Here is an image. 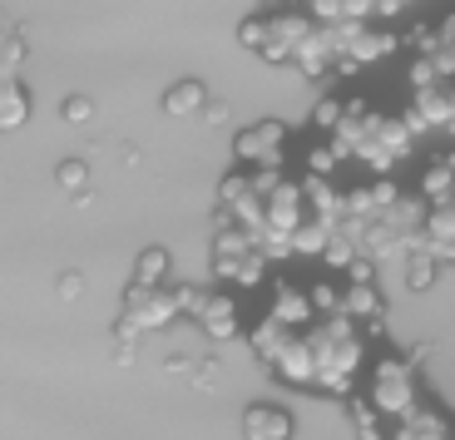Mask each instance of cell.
<instances>
[{
  "label": "cell",
  "mask_w": 455,
  "mask_h": 440,
  "mask_svg": "<svg viewBox=\"0 0 455 440\" xmlns=\"http://www.w3.org/2000/svg\"><path fill=\"white\" fill-rule=\"evenodd\" d=\"M366 396L387 420L406 416L411 406H421V372L411 356H376L371 376H366Z\"/></svg>",
  "instance_id": "obj_2"
},
{
  "label": "cell",
  "mask_w": 455,
  "mask_h": 440,
  "mask_svg": "<svg viewBox=\"0 0 455 440\" xmlns=\"http://www.w3.org/2000/svg\"><path fill=\"white\" fill-rule=\"evenodd\" d=\"M267 312L277 316V322H287V327H312L317 322V307H312V292L297 283H277L273 292V307Z\"/></svg>",
  "instance_id": "obj_11"
},
{
  "label": "cell",
  "mask_w": 455,
  "mask_h": 440,
  "mask_svg": "<svg viewBox=\"0 0 455 440\" xmlns=\"http://www.w3.org/2000/svg\"><path fill=\"white\" fill-rule=\"evenodd\" d=\"M273 376H283L287 386H302V391H312L317 386V362H312V341H307V327L292 337V347L277 356Z\"/></svg>",
  "instance_id": "obj_8"
},
{
  "label": "cell",
  "mask_w": 455,
  "mask_h": 440,
  "mask_svg": "<svg viewBox=\"0 0 455 440\" xmlns=\"http://www.w3.org/2000/svg\"><path fill=\"white\" fill-rule=\"evenodd\" d=\"M60 119H65V124H90V119H94V100H84V94H69V100L60 104Z\"/></svg>",
  "instance_id": "obj_25"
},
{
  "label": "cell",
  "mask_w": 455,
  "mask_h": 440,
  "mask_svg": "<svg viewBox=\"0 0 455 440\" xmlns=\"http://www.w3.org/2000/svg\"><path fill=\"white\" fill-rule=\"evenodd\" d=\"M204 104H208V84H204V79H179V84L164 94V114H169V119L204 114Z\"/></svg>",
  "instance_id": "obj_16"
},
{
  "label": "cell",
  "mask_w": 455,
  "mask_h": 440,
  "mask_svg": "<svg viewBox=\"0 0 455 440\" xmlns=\"http://www.w3.org/2000/svg\"><path fill=\"white\" fill-rule=\"evenodd\" d=\"M297 69L307 79H327L331 69H337V45H331V35H327V25H312V35L302 40V50H297V60H292Z\"/></svg>",
  "instance_id": "obj_10"
},
{
  "label": "cell",
  "mask_w": 455,
  "mask_h": 440,
  "mask_svg": "<svg viewBox=\"0 0 455 440\" xmlns=\"http://www.w3.org/2000/svg\"><path fill=\"white\" fill-rule=\"evenodd\" d=\"M445 134H455V84H451V129Z\"/></svg>",
  "instance_id": "obj_30"
},
{
  "label": "cell",
  "mask_w": 455,
  "mask_h": 440,
  "mask_svg": "<svg viewBox=\"0 0 455 440\" xmlns=\"http://www.w3.org/2000/svg\"><path fill=\"white\" fill-rule=\"evenodd\" d=\"M435 272H441V262H431L426 252H411L406 258V287L411 292H426V287L435 283Z\"/></svg>",
  "instance_id": "obj_22"
},
{
  "label": "cell",
  "mask_w": 455,
  "mask_h": 440,
  "mask_svg": "<svg viewBox=\"0 0 455 440\" xmlns=\"http://www.w3.org/2000/svg\"><path fill=\"white\" fill-rule=\"evenodd\" d=\"M15 35H20V30H15V25H11V15L0 11V55H5V45H11Z\"/></svg>",
  "instance_id": "obj_29"
},
{
  "label": "cell",
  "mask_w": 455,
  "mask_h": 440,
  "mask_svg": "<svg viewBox=\"0 0 455 440\" xmlns=\"http://www.w3.org/2000/svg\"><path fill=\"white\" fill-rule=\"evenodd\" d=\"M169 272H173V258H169V248H144L139 252V262H134V283L139 287H169Z\"/></svg>",
  "instance_id": "obj_17"
},
{
  "label": "cell",
  "mask_w": 455,
  "mask_h": 440,
  "mask_svg": "<svg viewBox=\"0 0 455 440\" xmlns=\"http://www.w3.org/2000/svg\"><path fill=\"white\" fill-rule=\"evenodd\" d=\"M30 119V90L20 75H0V134H15Z\"/></svg>",
  "instance_id": "obj_13"
},
{
  "label": "cell",
  "mask_w": 455,
  "mask_h": 440,
  "mask_svg": "<svg viewBox=\"0 0 455 440\" xmlns=\"http://www.w3.org/2000/svg\"><path fill=\"white\" fill-rule=\"evenodd\" d=\"M208 297H213V287H194V283H179L173 287V302H179V316H204V307H208Z\"/></svg>",
  "instance_id": "obj_21"
},
{
  "label": "cell",
  "mask_w": 455,
  "mask_h": 440,
  "mask_svg": "<svg viewBox=\"0 0 455 440\" xmlns=\"http://www.w3.org/2000/svg\"><path fill=\"white\" fill-rule=\"evenodd\" d=\"M347 411H352V426H356V436H362V440H387L391 436V420L371 406V396H366V391L347 396Z\"/></svg>",
  "instance_id": "obj_15"
},
{
  "label": "cell",
  "mask_w": 455,
  "mask_h": 440,
  "mask_svg": "<svg viewBox=\"0 0 455 440\" xmlns=\"http://www.w3.org/2000/svg\"><path fill=\"white\" fill-rule=\"evenodd\" d=\"M55 183H60V193H69L80 208L90 204V164H84V158H65L55 169Z\"/></svg>",
  "instance_id": "obj_18"
},
{
  "label": "cell",
  "mask_w": 455,
  "mask_h": 440,
  "mask_svg": "<svg viewBox=\"0 0 455 440\" xmlns=\"http://www.w3.org/2000/svg\"><path fill=\"white\" fill-rule=\"evenodd\" d=\"M312 11H297V5H287V11H273L267 15V40H262V55L267 65H287V60H297V50H302V40L312 35Z\"/></svg>",
  "instance_id": "obj_4"
},
{
  "label": "cell",
  "mask_w": 455,
  "mask_h": 440,
  "mask_svg": "<svg viewBox=\"0 0 455 440\" xmlns=\"http://www.w3.org/2000/svg\"><path fill=\"white\" fill-rule=\"evenodd\" d=\"M341 312L366 327V322H381V316H387V307H381L376 283H341Z\"/></svg>",
  "instance_id": "obj_14"
},
{
  "label": "cell",
  "mask_w": 455,
  "mask_h": 440,
  "mask_svg": "<svg viewBox=\"0 0 455 440\" xmlns=\"http://www.w3.org/2000/svg\"><path fill=\"white\" fill-rule=\"evenodd\" d=\"M341 109H347V100H337V94H327V100L317 104V114H312V124H317L322 134H331V129H337V119H341Z\"/></svg>",
  "instance_id": "obj_26"
},
{
  "label": "cell",
  "mask_w": 455,
  "mask_h": 440,
  "mask_svg": "<svg viewBox=\"0 0 455 440\" xmlns=\"http://www.w3.org/2000/svg\"><path fill=\"white\" fill-rule=\"evenodd\" d=\"M297 332H302V327H287V322H277V316L267 312V316L258 322V327L248 332V347H252V356H258V362L267 366V372H273V366H277V356H283V351L292 347V337H297Z\"/></svg>",
  "instance_id": "obj_7"
},
{
  "label": "cell",
  "mask_w": 455,
  "mask_h": 440,
  "mask_svg": "<svg viewBox=\"0 0 455 440\" xmlns=\"http://www.w3.org/2000/svg\"><path fill=\"white\" fill-rule=\"evenodd\" d=\"M337 169H341V154L331 148V139H317L307 148V179H337Z\"/></svg>",
  "instance_id": "obj_20"
},
{
  "label": "cell",
  "mask_w": 455,
  "mask_h": 440,
  "mask_svg": "<svg viewBox=\"0 0 455 440\" xmlns=\"http://www.w3.org/2000/svg\"><path fill=\"white\" fill-rule=\"evenodd\" d=\"M307 341H312V362H317V391L322 396H352V381H356L362 356H366L362 322H352L347 312L317 316L307 327Z\"/></svg>",
  "instance_id": "obj_1"
},
{
  "label": "cell",
  "mask_w": 455,
  "mask_h": 440,
  "mask_svg": "<svg viewBox=\"0 0 455 440\" xmlns=\"http://www.w3.org/2000/svg\"><path fill=\"white\" fill-rule=\"evenodd\" d=\"M262 40H267V15H248V20L238 25V45L252 50V55H262Z\"/></svg>",
  "instance_id": "obj_24"
},
{
  "label": "cell",
  "mask_w": 455,
  "mask_h": 440,
  "mask_svg": "<svg viewBox=\"0 0 455 440\" xmlns=\"http://www.w3.org/2000/svg\"><path fill=\"white\" fill-rule=\"evenodd\" d=\"M283 154H287V124H277V119H262V124L243 129L233 139V158L243 169H283Z\"/></svg>",
  "instance_id": "obj_5"
},
{
  "label": "cell",
  "mask_w": 455,
  "mask_h": 440,
  "mask_svg": "<svg viewBox=\"0 0 455 440\" xmlns=\"http://www.w3.org/2000/svg\"><path fill=\"white\" fill-rule=\"evenodd\" d=\"M60 297H65V302H80V297H84V287H90V283H84V272H60Z\"/></svg>",
  "instance_id": "obj_27"
},
{
  "label": "cell",
  "mask_w": 455,
  "mask_h": 440,
  "mask_svg": "<svg viewBox=\"0 0 455 440\" xmlns=\"http://www.w3.org/2000/svg\"><path fill=\"white\" fill-rule=\"evenodd\" d=\"M455 193V169L445 164V158H435V164H426L421 169V198H431V208L435 204H445Z\"/></svg>",
  "instance_id": "obj_19"
},
{
  "label": "cell",
  "mask_w": 455,
  "mask_h": 440,
  "mask_svg": "<svg viewBox=\"0 0 455 440\" xmlns=\"http://www.w3.org/2000/svg\"><path fill=\"white\" fill-rule=\"evenodd\" d=\"M387 440H455V426H451V416L445 411H435V406H411L406 416H396L391 420V436Z\"/></svg>",
  "instance_id": "obj_6"
},
{
  "label": "cell",
  "mask_w": 455,
  "mask_h": 440,
  "mask_svg": "<svg viewBox=\"0 0 455 440\" xmlns=\"http://www.w3.org/2000/svg\"><path fill=\"white\" fill-rule=\"evenodd\" d=\"M243 440H292V411L287 406H258L243 411Z\"/></svg>",
  "instance_id": "obj_9"
},
{
  "label": "cell",
  "mask_w": 455,
  "mask_h": 440,
  "mask_svg": "<svg viewBox=\"0 0 455 440\" xmlns=\"http://www.w3.org/2000/svg\"><path fill=\"white\" fill-rule=\"evenodd\" d=\"M312 292V307H317V316H331V312H341V283H331V277H322V283H312L307 287Z\"/></svg>",
  "instance_id": "obj_23"
},
{
  "label": "cell",
  "mask_w": 455,
  "mask_h": 440,
  "mask_svg": "<svg viewBox=\"0 0 455 440\" xmlns=\"http://www.w3.org/2000/svg\"><path fill=\"white\" fill-rule=\"evenodd\" d=\"M169 322H179V302H173V287H129L124 312L114 322V341H139L144 332H164Z\"/></svg>",
  "instance_id": "obj_3"
},
{
  "label": "cell",
  "mask_w": 455,
  "mask_h": 440,
  "mask_svg": "<svg viewBox=\"0 0 455 440\" xmlns=\"http://www.w3.org/2000/svg\"><path fill=\"white\" fill-rule=\"evenodd\" d=\"M204 119H208V124H228V119H233V114H228V104L208 100V104H204Z\"/></svg>",
  "instance_id": "obj_28"
},
{
  "label": "cell",
  "mask_w": 455,
  "mask_h": 440,
  "mask_svg": "<svg viewBox=\"0 0 455 440\" xmlns=\"http://www.w3.org/2000/svg\"><path fill=\"white\" fill-rule=\"evenodd\" d=\"M445 204H451V208H455V193H451V198H445Z\"/></svg>",
  "instance_id": "obj_31"
},
{
  "label": "cell",
  "mask_w": 455,
  "mask_h": 440,
  "mask_svg": "<svg viewBox=\"0 0 455 440\" xmlns=\"http://www.w3.org/2000/svg\"><path fill=\"white\" fill-rule=\"evenodd\" d=\"M198 327L208 332V337H238L243 332V307L233 292H213L204 307V316H198Z\"/></svg>",
  "instance_id": "obj_12"
}]
</instances>
